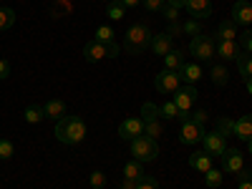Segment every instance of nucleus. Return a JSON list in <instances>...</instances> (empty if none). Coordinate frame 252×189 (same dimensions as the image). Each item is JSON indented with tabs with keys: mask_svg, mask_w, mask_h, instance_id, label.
Wrapping results in <instances>:
<instances>
[{
	"mask_svg": "<svg viewBox=\"0 0 252 189\" xmlns=\"http://www.w3.org/2000/svg\"><path fill=\"white\" fill-rule=\"evenodd\" d=\"M217 35H220V40H235L240 35L237 33V23L235 20H222L220 28H217Z\"/></svg>",
	"mask_w": 252,
	"mask_h": 189,
	"instance_id": "nucleus-22",
	"label": "nucleus"
},
{
	"mask_svg": "<svg viewBox=\"0 0 252 189\" xmlns=\"http://www.w3.org/2000/svg\"><path fill=\"white\" fill-rule=\"evenodd\" d=\"M13 154H15V146H13V141H8V139H0V159H13Z\"/></svg>",
	"mask_w": 252,
	"mask_h": 189,
	"instance_id": "nucleus-33",
	"label": "nucleus"
},
{
	"mask_svg": "<svg viewBox=\"0 0 252 189\" xmlns=\"http://www.w3.org/2000/svg\"><path fill=\"white\" fill-rule=\"evenodd\" d=\"M189 53H192L197 61H209V58H215L217 56V40L212 35H194L192 38V43H189Z\"/></svg>",
	"mask_w": 252,
	"mask_h": 189,
	"instance_id": "nucleus-3",
	"label": "nucleus"
},
{
	"mask_svg": "<svg viewBox=\"0 0 252 189\" xmlns=\"http://www.w3.org/2000/svg\"><path fill=\"white\" fill-rule=\"evenodd\" d=\"M141 119H144V121H157V119H161L159 106H154L152 101H146L144 106H141Z\"/></svg>",
	"mask_w": 252,
	"mask_h": 189,
	"instance_id": "nucleus-25",
	"label": "nucleus"
},
{
	"mask_svg": "<svg viewBox=\"0 0 252 189\" xmlns=\"http://www.w3.org/2000/svg\"><path fill=\"white\" fill-rule=\"evenodd\" d=\"M149 48L157 53V56H166L172 51V35L169 33H159V35H152V43H149Z\"/></svg>",
	"mask_w": 252,
	"mask_h": 189,
	"instance_id": "nucleus-15",
	"label": "nucleus"
},
{
	"mask_svg": "<svg viewBox=\"0 0 252 189\" xmlns=\"http://www.w3.org/2000/svg\"><path fill=\"white\" fill-rule=\"evenodd\" d=\"M144 134V119H126L121 126H119V136L121 139H136Z\"/></svg>",
	"mask_w": 252,
	"mask_h": 189,
	"instance_id": "nucleus-12",
	"label": "nucleus"
},
{
	"mask_svg": "<svg viewBox=\"0 0 252 189\" xmlns=\"http://www.w3.org/2000/svg\"><path fill=\"white\" fill-rule=\"evenodd\" d=\"M15 23V10L13 8H0V31H8Z\"/></svg>",
	"mask_w": 252,
	"mask_h": 189,
	"instance_id": "nucleus-27",
	"label": "nucleus"
},
{
	"mask_svg": "<svg viewBox=\"0 0 252 189\" xmlns=\"http://www.w3.org/2000/svg\"><path fill=\"white\" fill-rule=\"evenodd\" d=\"M232 20L237 26H250L252 23V3H247V0H237L235 8H232Z\"/></svg>",
	"mask_w": 252,
	"mask_h": 189,
	"instance_id": "nucleus-13",
	"label": "nucleus"
},
{
	"mask_svg": "<svg viewBox=\"0 0 252 189\" xmlns=\"http://www.w3.org/2000/svg\"><path fill=\"white\" fill-rule=\"evenodd\" d=\"M63 124H66V136H63V144H78L86 136V124H83L78 116H63Z\"/></svg>",
	"mask_w": 252,
	"mask_h": 189,
	"instance_id": "nucleus-4",
	"label": "nucleus"
},
{
	"mask_svg": "<svg viewBox=\"0 0 252 189\" xmlns=\"http://www.w3.org/2000/svg\"><path fill=\"white\" fill-rule=\"evenodd\" d=\"M232 134L237 139H242V141H250L252 139V114H247V116H242V119L235 121V131Z\"/></svg>",
	"mask_w": 252,
	"mask_h": 189,
	"instance_id": "nucleus-18",
	"label": "nucleus"
},
{
	"mask_svg": "<svg viewBox=\"0 0 252 189\" xmlns=\"http://www.w3.org/2000/svg\"><path fill=\"white\" fill-rule=\"evenodd\" d=\"M144 136L149 139H159L161 136V121H144Z\"/></svg>",
	"mask_w": 252,
	"mask_h": 189,
	"instance_id": "nucleus-28",
	"label": "nucleus"
},
{
	"mask_svg": "<svg viewBox=\"0 0 252 189\" xmlns=\"http://www.w3.org/2000/svg\"><path fill=\"white\" fill-rule=\"evenodd\" d=\"M184 63H187V61H184V53L177 51V48H172L169 53L164 56V66H166V71H179Z\"/></svg>",
	"mask_w": 252,
	"mask_h": 189,
	"instance_id": "nucleus-20",
	"label": "nucleus"
},
{
	"mask_svg": "<svg viewBox=\"0 0 252 189\" xmlns=\"http://www.w3.org/2000/svg\"><path fill=\"white\" fill-rule=\"evenodd\" d=\"M202 144H204V152H207L209 157H222V154H224V149H227L224 136H222L220 131H209V134H204Z\"/></svg>",
	"mask_w": 252,
	"mask_h": 189,
	"instance_id": "nucleus-7",
	"label": "nucleus"
},
{
	"mask_svg": "<svg viewBox=\"0 0 252 189\" xmlns=\"http://www.w3.org/2000/svg\"><path fill=\"white\" fill-rule=\"evenodd\" d=\"M192 121L199 124V126H204V121H207V111H194V114H192Z\"/></svg>",
	"mask_w": 252,
	"mask_h": 189,
	"instance_id": "nucleus-42",
	"label": "nucleus"
},
{
	"mask_svg": "<svg viewBox=\"0 0 252 189\" xmlns=\"http://www.w3.org/2000/svg\"><path fill=\"white\" fill-rule=\"evenodd\" d=\"M83 56H86L89 63H96L101 58H109V43H98V40H89L83 46Z\"/></svg>",
	"mask_w": 252,
	"mask_h": 189,
	"instance_id": "nucleus-11",
	"label": "nucleus"
},
{
	"mask_svg": "<svg viewBox=\"0 0 252 189\" xmlns=\"http://www.w3.org/2000/svg\"><path fill=\"white\" fill-rule=\"evenodd\" d=\"M10 76V63L5 58H0V81H5Z\"/></svg>",
	"mask_w": 252,
	"mask_h": 189,
	"instance_id": "nucleus-41",
	"label": "nucleus"
},
{
	"mask_svg": "<svg viewBox=\"0 0 252 189\" xmlns=\"http://www.w3.org/2000/svg\"><path fill=\"white\" fill-rule=\"evenodd\" d=\"M161 13H164V18L169 20V23H177V18H179V8H174V5H169V3H166Z\"/></svg>",
	"mask_w": 252,
	"mask_h": 189,
	"instance_id": "nucleus-39",
	"label": "nucleus"
},
{
	"mask_svg": "<svg viewBox=\"0 0 252 189\" xmlns=\"http://www.w3.org/2000/svg\"><path fill=\"white\" fill-rule=\"evenodd\" d=\"M144 3V8L146 10H152V13H161L164 10V5H166V0H141Z\"/></svg>",
	"mask_w": 252,
	"mask_h": 189,
	"instance_id": "nucleus-38",
	"label": "nucleus"
},
{
	"mask_svg": "<svg viewBox=\"0 0 252 189\" xmlns=\"http://www.w3.org/2000/svg\"><path fill=\"white\" fill-rule=\"evenodd\" d=\"M227 76H229V73H227L224 66H215V68H212V81L217 83V86H224V83H227Z\"/></svg>",
	"mask_w": 252,
	"mask_h": 189,
	"instance_id": "nucleus-35",
	"label": "nucleus"
},
{
	"mask_svg": "<svg viewBox=\"0 0 252 189\" xmlns=\"http://www.w3.org/2000/svg\"><path fill=\"white\" fill-rule=\"evenodd\" d=\"M131 157L136 161H154L159 157V146H157V139H149V136H136L131 139Z\"/></svg>",
	"mask_w": 252,
	"mask_h": 189,
	"instance_id": "nucleus-2",
	"label": "nucleus"
},
{
	"mask_svg": "<svg viewBox=\"0 0 252 189\" xmlns=\"http://www.w3.org/2000/svg\"><path fill=\"white\" fill-rule=\"evenodd\" d=\"M166 3H169V5H174V8H179V10H182V8L187 5V0H166Z\"/></svg>",
	"mask_w": 252,
	"mask_h": 189,
	"instance_id": "nucleus-48",
	"label": "nucleus"
},
{
	"mask_svg": "<svg viewBox=\"0 0 252 189\" xmlns=\"http://www.w3.org/2000/svg\"><path fill=\"white\" fill-rule=\"evenodd\" d=\"M184 8L194 20H204V18L212 15V3H209V0H187Z\"/></svg>",
	"mask_w": 252,
	"mask_h": 189,
	"instance_id": "nucleus-10",
	"label": "nucleus"
},
{
	"mask_svg": "<svg viewBox=\"0 0 252 189\" xmlns=\"http://www.w3.org/2000/svg\"><path fill=\"white\" fill-rule=\"evenodd\" d=\"M179 86H182V78H179L177 71H166V68H164V71L154 78V89H157L159 94H174Z\"/></svg>",
	"mask_w": 252,
	"mask_h": 189,
	"instance_id": "nucleus-5",
	"label": "nucleus"
},
{
	"mask_svg": "<svg viewBox=\"0 0 252 189\" xmlns=\"http://www.w3.org/2000/svg\"><path fill=\"white\" fill-rule=\"evenodd\" d=\"M121 189H136V179H126V177H124V182H121Z\"/></svg>",
	"mask_w": 252,
	"mask_h": 189,
	"instance_id": "nucleus-44",
	"label": "nucleus"
},
{
	"mask_svg": "<svg viewBox=\"0 0 252 189\" xmlns=\"http://www.w3.org/2000/svg\"><path fill=\"white\" fill-rule=\"evenodd\" d=\"M43 111H46V119H63L66 116V103H63L61 98H51L46 106H43Z\"/></svg>",
	"mask_w": 252,
	"mask_h": 189,
	"instance_id": "nucleus-19",
	"label": "nucleus"
},
{
	"mask_svg": "<svg viewBox=\"0 0 252 189\" xmlns=\"http://www.w3.org/2000/svg\"><path fill=\"white\" fill-rule=\"evenodd\" d=\"M217 56L222 61H237V56H240L237 40H217Z\"/></svg>",
	"mask_w": 252,
	"mask_h": 189,
	"instance_id": "nucleus-16",
	"label": "nucleus"
},
{
	"mask_svg": "<svg viewBox=\"0 0 252 189\" xmlns=\"http://www.w3.org/2000/svg\"><path fill=\"white\" fill-rule=\"evenodd\" d=\"M119 56V46L116 43H109V58H116Z\"/></svg>",
	"mask_w": 252,
	"mask_h": 189,
	"instance_id": "nucleus-47",
	"label": "nucleus"
},
{
	"mask_svg": "<svg viewBox=\"0 0 252 189\" xmlns=\"http://www.w3.org/2000/svg\"><path fill=\"white\" fill-rule=\"evenodd\" d=\"M207 177H204V182H207V187L209 189H217L220 184H222V172L220 169H215V166H212V169H209V172H204Z\"/></svg>",
	"mask_w": 252,
	"mask_h": 189,
	"instance_id": "nucleus-29",
	"label": "nucleus"
},
{
	"mask_svg": "<svg viewBox=\"0 0 252 189\" xmlns=\"http://www.w3.org/2000/svg\"><path fill=\"white\" fill-rule=\"evenodd\" d=\"M43 119H46L43 106H28V109H26V121H28V124H40Z\"/></svg>",
	"mask_w": 252,
	"mask_h": 189,
	"instance_id": "nucleus-26",
	"label": "nucleus"
},
{
	"mask_svg": "<svg viewBox=\"0 0 252 189\" xmlns=\"http://www.w3.org/2000/svg\"><path fill=\"white\" fill-rule=\"evenodd\" d=\"M202 139H204V126L194 124L192 119H189L187 124H182V136H179L182 144H199Z\"/></svg>",
	"mask_w": 252,
	"mask_h": 189,
	"instance_id": "nucleus-9",
	"label": "nucleus"
},
{
	"mask_svg": "<svg viewBox=\"0 0 252 189\" xmlns=\"http://www.w3.org/2000/svg\"><path fill=\"white\" fill-rule=\"evenodd\" d=\"M189 166L204 174V172H209V169H212V157H209L207 152H194L192 157H189Z\"/></svg>",
	"mask_w": 252,
	"mask_h": 189,
	"instance_id": "nucleus-17",
	"label": "nucleus"
},
{
	"mask_svg": "<svg viewBox=\"0 0 252 189\" xmlns=\"http://www.w3.org/2000/svg\"><path fill=\"white\" fill-rule=\"evenodd\" d=\"M217 131L222 136H229L235 131V121H229V119H217Z\"/></svg>",
	"mask_w": 252,
	"mask_h": 189,
	"instance_id": "nucleus-36",
	"label": "nucleus"
},
{
	"mask_svg": "<svg viewBox=\"0 0 252 189\" xmlns=\"http://www.w3.org/2000/svg\"><path fill=\"white\" fill-rule=\"evenodd\" d=\"M94 40H98V43H114V28L111 26H98Z\"/></svg>",
	"mask_w": 252,
	"mask_h": 189,
	"instance_id": "nucleus-24",
	"label": "nucleus"
},
{
	"mask_svg": "<svg viewBox=\"0 0 252 189\" xmlns=\"http://www.w3.org/2000/svg\"><path fill=\"white\" fill-rule=\"evenodd\" d=\"M247 149H250V154H252V139L247 141Z\"/></svg>",
	"mask_w": 252,
	"mask_h": 189,
	"instance_id": "nucleus-50",
	"label": "nucleus"
},
{
	"mask_svg": "<svg viewBox=\"0 0 252 189\" xmlns=\"http://www.w3.org/2000/svg\"><path fill=\"white\" fill-rule=\"evenodd\" d=\"M149 43H152V31H149L146 23H134L124 35V51L131 53V56L144 53Z\"/></svg>",
	"mask_w": 252,
	"mask_h": 189,
	"instance_id": "nucleus-1",
	"label": "nucleus"
},
{
	"mask_svg": "<svg viewBox=\"0 0 252 189\" xmlns=\"http://www.w3.org/2000/svg\"><path fill=\"white\" fill-rule=\"evenodd\" d=\"M245 86H247V91H250V96H252V81H245Z\"/></svg>",
	"mask_w": 252,
	"mask_h": 189,
	"instance_id": "nucleus-49",
	"label": "nucleus"
},
{
	"mask_svg": "<svg viewBox=\"0 0 252 189\" xmlns=\"http://www.w3.org/2000/svg\"><path fill=\"white\" fill-rule=\"evenodd\" d=\"M166 33H169V35L174 38L177 33H182V26H179V23H172V26H169V31H166Z\"/></svg>",
	"mask_w": 252,
	"mask_h": 189,
	"instance_id": "nucleus-45",
	"label": "nucleus"
},
{
	"mask_svg": "<svg viewBox=\"0 0 252 189\" xmlns=\"http://www.w3.org/2000/svg\"><path fill=\"white\" fill-rule=\"evenodd\" d=\"M159 114H161V119H177L179 116V109H177L174 101H166L164 106H159Z\"/></svg>",
	"mask_w": 252,
	"mask_h": 189,
	"instance_id": "nucleus-30",
	"label": "nucleus"
},
{
	"mask_svg": "<svg viewBox=\"0 0 252 189\" xmlns=\"http://www.w3.org/2000/svg\"><path fill=\"white\" fill-rule=\"evenodd\" d=\"M136 189H159V182L154 179V177H141L139 182H136Z\"/></svg>",
	"mask_w": 252,
	"mask_h": 189,
	"instance_id": "nucleus-37",
	"label": "nucleus"
},
{
	"mask_svg": "<svg viewBox=\"0 0 252 189\" xmlns=\"http://www.w3.org/2000/svg\"><path fill=\"white\" fill-rule=\"evenodd\" d=\"M103 184H106V177H103V172H94V174H91V187H94V189H103Z\"/></svg>",
	"mask_w": 252,
	"mask_h": 189,
	"instance_id": "nucleus-40",
	"label": "nucleus"
},
{
	"mask_svg": "<svg viewBox=\"0 0 252 189\" xmlns=\"http://www.w3.org/2000/svg\"><path fill=\"white\" fill-rule=\"evenodd\" d=\"M124 177L139 182V179L144 177V166H141V161H136V159H134V161H126V164H124Z\"/></svg>",
	"mask_w": 252,
	"mask_h": 189,
	"instance_id": "nucleus-23",
	"label": "nucleus"
},
{
	"mask_svg": "<svg viewBox=\"0 0 252 189\" xmlns=\"http://www.w3.org/2000/svg\"><path fill=\"white\" fill-rule=\"evenodd\" d=\"M197 98H199V94H197V89L194 86H179L177 91H174V103H177V109L179 111H192V106L197 103Z\"/></svg>",
	"mask_w": 252,
	"mask_h": 189,
	"instance_id": "nucleus-6",
	"label": "nucleus"
},
{
	"mask_svg": "<svg viewBox=\"0 0 252 189\" xmlns=\"http://www.w3.org/2000/svg\"><path fill=\"white\" fill-rule=\"evenodd\" d=\"M237 68H240V76H242L245 81H252V53L240 51V56H237Z\"/></svg>",
	"mask_w": 252,
	"mask_h": 189,
	"instance_id": "nucleus-21",
	"label": "nucleus"
},
{
	"mask_svg": "<svg viewBox=\"0 0 252 189\" xmlns=\"http://www.w3.org/2000/svg\"><path fill=\"white\" fill-rule=\"evenodd\" d=\"M119 3L124 5V8H134V5H139L141 0H119Z\"/></svg>",
	"mask_w": 252,
	"mask_h": 189,
	"instance_id": "nucleus-46",
	"label": "nucleus"
},
{
	"mask_svg": "<svg viewBox=\"0 0 252 189\" xmlns=\"http://www.w3.org/2000/svg\"><path fill=\"white\" fill-rule=\"evenodd\" d=\"M177 73H179V78H182L184 83H189V86H194V83L204 76V71H202L199 63H184V66H182Z\"/></svg>",
	"mask_w": 252,
	"mask_h": 189,
	"instance_id": "nucleus-14",
	"label": "nucleus"
},
{
	"mask_svg": "<svg viewBox=\"0 0 252 189\" xmlns=\"http://www.w3.org/2000/svg\"><path fill=\"white\" fill-rule=\"evenodd\" d=\"M237 38H240V43H237V46H240V51L252 53V31H247V28H245V33H240Z\"/></svg>",
	"mask_w": 252,
	"mask_h": 189,
	"instance_id": "nucleus-32",
	"label": "nucleus"
},
{
	"mask_svg": "<svg viewBox=\"0 0 252 189\" xmlns=\"http://www.w3.org/2000/svg\"><path fill=\"white\" fill-rule=\"evenodd\" d=\"M182 33H187V35H199L202 33V26H199V20H187V23H182Z\"/></svg>",
	"mask_w": 252,
	"mask_h": 189,
	"instance_id": "nucleus-34",
	"label": "nucleus"
},
{
	"mask_svg": "<svg viewBox=\"0 0 252 189\" xmlns=\"http://www.w3.org/2000/svg\"><path fill=\"white\" fill-rule=\"evenodd\" d=\"M103 3H114V0H103Z\"/></svg>",
	"mask_w": 252,
	"mask_h": 189,
	"instance_id": "nucleus-51",
	"label": "nucleus"
},
{
	"mask_svg": "<svg viewBox=\"0 0 252 189\" xmlns=\"http://www.w3.org/2000/svg\"><path fill=\"white\" fill-rule=\"evenodd\" d=\"M111 20H121L124 15H126V8L119 3V0H114V3H109V13H106Z\"/></svg>",
	"mask_w": 252,
	"mask_h": 189,
	"instance_id": "nucleus-31",
	"label": "nucleus"
},
{
	"mask_svg": "<svg viewBox=\"0 0 252 189\" xmlns=\"http://www.w3.org/2000/svg\"><path fill=\"white\" fill-rule=\"evenodd\" d=\"M237 189H252V179H250V177L237 179Z\"/></svg>",
	"mask_w": 252,
	"mask_h": 189,
	"instance_id": "nucleus-43",
	"label": "nucleus"
},
{
	"mask_svg": "<svg viewBox=\"0 0 252 189\" xmlns=\"http://www.w3.org/2000/svg\"><path fill=\"white\" fill-rule=\"evenodd\" d=\"M245 166V157L240 149H224L222 154V172H229V174H237Z\"/></svg>",
	"mask_w": 252,
	"mask_h": 189,
	"instance_id": "nucleus-8",
	"label": "nucleus"
}]
</instances>
